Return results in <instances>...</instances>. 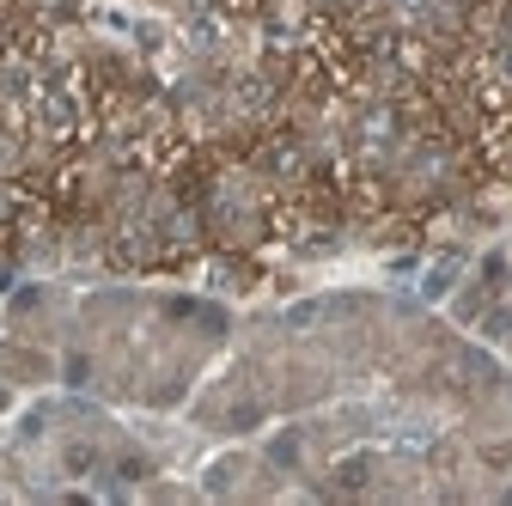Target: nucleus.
Listing matches in <instances>:
<instances>
[{"mask_svg": "<svg viewBox=\"0 0 512 506\" xmlns=\"http://www.w3.org/2000/svg\"><path fill=\"white\" fill-rule=\"evenodd\" d=\"M232 342V311L196 293L110 287L74 299L61 378L98 403L177 409Z\"/></svg>", "mask_w": 512, "mask_h": 506, "instance_id": "f257e3e1", "label": "nucleus"}, {"mask_svg": "<svg viewBox=\"0 0 512 506\" xmlns=\"http://www.w3.org/2000/svg\"><path fill=\"white\" fill-rule=\"evenodd\" d=\"M13 409V385H7V378H0V415H7Z\"/></svg>", "mask_w": 512, "mask_h": 506, "instance_id": "f03ea898", "label": "nucleus"}]
</instances>
